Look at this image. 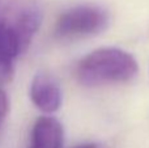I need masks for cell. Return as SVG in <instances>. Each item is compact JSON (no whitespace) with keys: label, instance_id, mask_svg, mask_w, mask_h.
I'll use <instances>...</instances> for the list:
<instances>
[{"label":"cell","instance_id":"6da1fadb","mask_svg":"<svg viewBox=\"0 0 149 148\" xmlns=\"http://www.w3.org/2000/svg\"><path fill=\"white\" fill-rule=\"evenodd\" d=\"M41 22L36 0H0V51L15 60L28 50Z\"/></svg>","mask_w":149,"mask_h":148},{"label":"cell","instance_id":"7a4b0ae2","mask_svg":"<svg viewBox=\"0 0 149 148\" xmlns=\"http://www.w3.org/2000/svg\"><path fill=\"white\" fill-rule=\"evenodd\" d=\"M139 66L130 52L118 47H101L79 60L74 75L85 87H100L131 81Z\"/></svg>","mask_w":149,"mask_h":148},{"label":"cell","instance_id":"3957f363","mask_svg":"<svg viewBox=\"0 0 149 148\" xmlns=\"http://www.w3.org/2000/svg\"><path fill=\"white\" fill-rule=\"evenodd\" d=\"M109 15L95 5H77L65 10L58 18L55 36L59 38H79L95 36L106 30Z\"/></svg>","mask_w":149,"mask_h":148},{"label":"cell","instance_id":"277c9868","mask_svg":"<svg viewBox=\"0 0 149 148\" xmlns=\"http://www.w3.org/2000/svg\"><path fill=\"white\" fill-rule=\"evenodd\" d=\"M30 98L41 112L46 114L55 113L63 101L59 83L50 73L38 72L30 84Z\"/></svg>","mask_w":149,"mask_h":148},{"label":"cell","instance_id":"5b68a950","mask_svg":"<svg viewBox=\"0 0 149 148\" xmlns=\"http://www.w3.org/2000/svg\"><path fill=\"white\" fill-rule=\"evenodd\" d=\"M63 140L64 131L62 123L56 118L45 115L34 123L29 148H62Z\"/></svg>","mask_w":149,"mask_h":148},{"label":"cell","instance_id":"8992f818","mask_svg":"<svg viewBox=\"0 0 149 148\" xmlns=\"http://www.w3.org/2000/svg\"><path fill=\"white\" fill-rule=\"evenodd\" d=\"M10 58L0 51V84H7L12 80L15 73V66Z\"/></svg>","mask_w":149,"mask_h":148},{"label":"cell","instance_id":"52a82bcc","mask_svg":"<svg viewBox=\"0 0 149 148\" xmlns=\"http://www.w3.org/2000/svg\"><path fill=\"white\" fill-rule=\"evenodd\" d=\"M8 109H9V105H8V97L7 93L0 88V128H1L3 123H4L5 118L8 114Z\"/></svg>","mask_w":149,"mask_h":148},{"label":"cell","instance_id":"ba28073f","mask_svg":"<svg viewBox=\"0 0 149 148\" xmlns=\"http://www.w3.org/2000/svg\"><path fill=\"white\" fill-rule=\"evenodd\" d=\"M76 148H98L95 144H81V146H77Z\"/></svg>","mask_w":149,"mask_h":148}]
</instances>
